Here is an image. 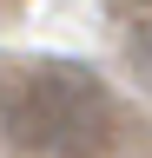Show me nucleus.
Wrapping results in <instances>:
<instances>
[{
  "instance_id": "1",
  "label": "nucleus",
  "mask_w": 152,
  "mask_h": 158,
  "mask_svg": "<svg viewBox=\"0 0 152 158\" xmlns=\"http://www.w3.org/2000/svg\"><path fill=\"white\" fill-rule=\"evenodd\" d=\"M7 132L33 158H86L106 138V86L73 59H53L13 92Z\"/></svg>"
},
{
  "instance_id": "2",
  "label": "nucleus",
  "mask_w": 152,
  "mask_h": 158,
  "mask_svg": "<svg viewBox=\"0 0 152 158\" xmlns=\"http://www.w3.org/2000/svg\"><path fill=\"white\" fill-rule=\"evenodd\" d=\"M132 66H139V79H145V92H152V33H139V46H132Z\"/></svg>"
}]
</instances>
